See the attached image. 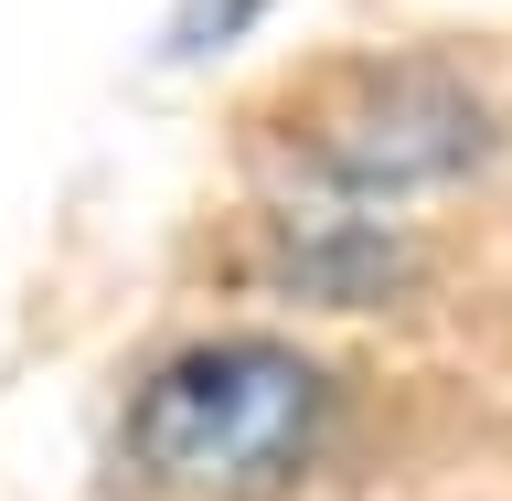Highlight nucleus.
I'll use <instances>...</instances> for the list:
<instances>
[{
	"label": "nucleus",
	"mask_w": 512,
	"mask_h": 501,
	"mask_svg": "<svg viewBox=\"0 0 512 501\" xmlns=\"http://www.w3.org/2000/svg\"><path fill=\"white\" fill-rule=\"evenodd\" d=\"M331 427V374L288 342H192L160 363L128 406V459L160 491L192 501H246L278 491Z\"/></svg>",
	"instance_id": "obj_1"
}]
</instances>
